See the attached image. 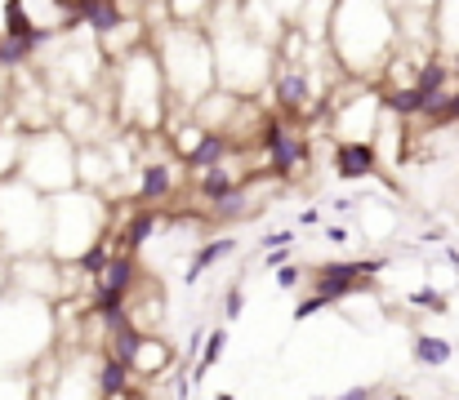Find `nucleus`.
<instances>
[{
  "label": "nucleus",
  "instance_id": "1",
  "mask_svg": "<svg viewBox=\"0 0 459 400\" xmlns=\"http://www.w3.org/2000/svg\"><path fill=\"white\" fill-rule=\"evenodd\" d=\"M325 40L343 72L366 76L370 67H388V49L397 45V18L388 0H334Z\"/></svg>",
  "mask_w": 459,
  "mask_h": 400
},
{
  "label": "nucleus",
  "instance_id": "2",
  "mask_svg": "<svg viewBox=\"0 0 459 400\" xmlns=\"http://www.w3.org/2000/svg\"><path fill=\"white\" fill-rule=\"evenodd\" d=\"M152 54H156V63H160L165 89H169V98L178 107H192L219 81V72H214V45L201 31V22H169V31H160Z\"/></svg>",
  "mask_w": 459,
  "mask_h": 400
},
{
  "label": "nucleus",
  "instance_id": "3",
  "mask_svg": "<svg viewBox=\"0 0 459 400\" xmlns=\"http://www.w3.org/2000/svg\"><path fill=\"white\" fill-rule=\"evenodd\" d=\"M18 178L31 183L36 191L54 196L63 187L76 183V142L54 125H36L22 130V160H18Z\"/></svg>",
  "mask_w": 459,
  "mask_h": 400
},
{
  "label": "nucleus",
  "instance_id": "4",
  "mask_svg": "<svg viewBox=\"0 0 459 400\" xmlns=\"http://www.w3.org/2000/svg\"><path fill=\"white\" fill-rule=\"evenodd\" d=\"M375 271H384L379 259H348V263H325L312 271V289L316 294H325L330 302H343L348 294H357Z\"/></svg>",
  "mask_w": 459,
  "mask_h": 400
},
{
  "label": "nucleus",
  "instance_id": "5",
  "mask_svg": "<svg viewBox=\"0 0 459 400\" xmlns=\"http://www.w3.org/2000/svg\"><path fill=\"white\" fill-rule=\"evenodd\" d=\"M178 174H187V169H183V160H178V151H165V156L143 160V165H139L134 205H165V200L178 191Z\"/></svg>",
  "mask_w": 459,
  "mask_h": 400
},
{
  "label": "nucleus",
  "instance_id": "6",
  "mask_svg": "<svg viewBox=\"0 0 459 400\" xmlns=\"http://www.w3.org/2000/svg\"><path fill=\"white\" fill-rule=\"evenodd\" d=\"M268 94H273V107L277 112H312V76H307L304 63H281V72L273 76V85H268Z\"/></svg>",
  "mask_w": 459,
  "mask_h": 400
},
{
  "label": "nucleus",
  "instance_id": "7",
  "mask_svg": "<svg viewBox=\"0 0 459 400\" xmlns=\"http://www.w3.org/2000/svg\"><path fill=\"white\" fill-rule=\"evenodd\" d=\"M330 165H334V174L343 183H361V178H370L379 169V151H375L370 138H339Z\"/></svg>",
  "mask_w": 459,
  "mask_h": 400
},
{
  "label": "nucleus",
  "instance_id": "8",
  "mask_svg": "<svg viewBox=\"0 0 459 400\" xmlns=\"http://www.w3.org/2000/svg\"><path fill=\"white\" fill-rule=\"evenodd\" d=\"M232 151H237V147H232V138H228V133L223 130H205V125H201L196 142H192L178 160H183V169H187V174H201V169H210V165H223Z\"/></svg>",
  "mask_w": 459,
  "mask_h": 400
},
{
  "label": "nucleus",
  "instance_id": "9",
  "mask_svg": "<svg viewBox=\"0 0 459 400\" xmlns=\"http://www.w3.org/2000/svg\"><path fill=\"white\" fill-rule=\"evenodd\" d=\"M165 223V209L160 205H134L130 209V218H126V227L121 232H112V241H117V250H130V254H139L148 241H152V232Z\"/></svg>",
  "mask_w": 459,
  "mask_h": 400
},
{
  "label": "nucleus",
  "instance_id": "10",
  "mask_svg": "<svg viewBox=\"0 0 459 400\" xmlns=\"http://www.w3.org/2000/svg\"><path fill=\"white\" fill-rule=\"evenodd\" d=\"M94 396H103V400L139 396V387H134V370H130L126 361H117L112 352H103V361H99V370H94Z\"/></svg>",
  "mask_w": 459,
  "mask_h": 400
},
{
  "label": "nucleus",
  "instance_id": "11",
  "mask_svg": "<svg viewBox=\"0 0 459 400\" xmlns=\"http://www.w3.org/2000/svg\"><path fill=\"white\" fill-rule=\"evenodd\" d=\"M174 347L169 343H160L152 334H143V343H139V352H134V379H165L169 374V365H174Z\"/></svg>",
  "mask_w": 459,
  "mask_h": 400
},
{
  "label": "nucleus",
  "instance_id": "12",
  "mask_svg": "<svg viewBox=\"0 0 459 400\" xmlns=\"http://www.w3.org/2000/svg\"><path fill=\"white\" fill-rule=\"evenodd\" d=\"M192 183H196V196H201L205 205H214V200H223V196H228L241 178H237V174L228 169V160H223V165H210V169L192 174Z\"/></svg>",
  "mask_w": 459,
  "mask_h": 400
},
{
  "label": "nucleus",
  "instance_id": "13",
  "mask_svg": "<svg viewBox=\"0 0 459 400\" xmlns=\"http://www.w3.org/2000/svg\"><path fill=\"white\" fill-rule=\"evenodd\" d=\"M228 254H237V236H214V241H205V245L192 254V263H187V271H183V280L196 285L201 271H210V267L219 263V259H228Z\"/></svg>",
  "mask_w": 459,
  "mask_h": 400
},
{
  "label": "nucleus",
  "instance_id": "14",
  "mask_svg": "<svg viewBox=\"0 0 459 400\" xmlns=\"http://www.w3.org/2000/svg\"><path fill=\"white\" fill-rule=\"evenodd\" d=\"M411 356H415L420 365H429V370H442V365L455 361V343H451V338H437V334H415Z\"/></svg>",
  "mask_w": 459,
  "mask_h": 400
},
{
  "label": "nucleus",
  "instance_id": "15",
  "mask_svg": "<svg viewBox=\"0 0 459 400\" xmlns=\"http://www.w3.org/2000/svg\"><path fill=\"white\" fill-rule=\"evenodd\" d=\"M36 49H40L36 36H4V31H0V67H4V72L27 67V63L36 58Z\"/></svg>",
  "mask_w": 459,
  "mask_h": 400
},
{
  "label": "nucleus",
  "instance_id": "16",
  "mask_svg": "<svg viewBox=\"0 0 459 400\" xmlns=\"http://www.w3.org/2000/svg\"><path fill=\"white\" fill-rule=\"evenodd\" d=\"M223 352H228V329H210L205 347H201V352H196V361H192V379H205V370H214Z\"/></svg>",
  "mask_w": 459,
  "mask_h": 400
},
{
  "label": "nucleus",
  "instance_id": "17",
  "mask_svg": "<svg viewBox=\"0 0 459 400\" xmlns=\"http://www.w3.org/2000/svg\"><path fill=\"white\" fill-rule=\"evenodd\" d=\"M406 307H415V311H446V294L442 289H433V285H424V289H411L406 294Z\"/></svg>",
  "mask_w": 459,
  "mask_h": 400
},
{
  "label": "nucleus",
  "instance_id": "18",
  "mask_svg": "<svg viewBox=\"0 0 459 400\" xmlns=\"http://www.w3.org/2000/svg\"><path fill=\"white\" fill-rule=\"evenodd\" d=\"M325 307H330V298L312 289V294H304V298H299V307H295L290 316H295V320H307V316H316V311H325Z\"/></svg>",
  "mask_w": 459,
  "mask_h": 400
},
{
  "label": "nucleus",
  "instance_id": "19",
  "mask_svg": "<svg viewBox=\"0 0 459 400\" xmlns=\"http://www.w3.org/2000/svg\"><path fill=\"white\" fill-rule=\"evenodd\" d=\"M241 311H246V289H241V285H232V289H228V302H223V316H228V320H237Z\"/></svg>",
  "mask_w": 459,
  "mask_h": 400
},
{
  "label": "nucleus",
  "instance_id": "20",
  "mask_svg": "<svg viewBox=\"0 0 459 400\" xmlns=\"http://www.w3.org/2000/svg\"><path fill=\"white\" fill-rule=\"evenodd\" d=\"M299 280H304V267H295V263H281V267H277V285H281V289H295Z\"/></svg>",
  "mask_w": 459,
  "mask_h": 400
},
{
  "label": "nucleus",
  "instance_id": "21",
  "mask_svg": "<svg viewBox=\"0 0 459 400\" xmlns=\"http://www.w3.org/2000/svg\"><path fill=\"white\" fill-rule=\"evenodd\" d=\"M299 236L295 232H268V236H259V250H277V245H295Z\"/></svg>",
  "mask_w": 459,
  "mask_h": 400
},
{
  "label": "nucleus",
  "instance_id": "22",
  "mask_svg": "<svg viewBox=\"0 0 459 400\" xmlns=\"http://www.w3.org/2000/svg\"><path fill=\"white\" fill-rule=\"evenodd\" d=\"M375 396H388V387H348L343 400H375Z\"/></svg>",
  "mask_w": 459,
  "mask_h": 400
},
{
  "label": "nucleus",
  "instance_id": "23",
  "mask_svg": "<svg viewBox=\"0 0 459 400\" xmlns=\"http://www.w3.org/2000/svg\"><path fill=\"white\" fill-rule=\"evenodd\" d=\"M281 263H290V245H277V250H268V271H277Z\"/></svg>",
  "mask_w": 459,
  "mask_h": 400
},
{
  "label": "nucleus",
  "instance_id": "24",
  "mask_svg": "<svg viewBox=\"0 0 459 400\" xmlns=\"http://www.w3.org/2000/svg\"><path fill=\"white\" fill-rule=\"evenodd\" d=\"M316 223H321V209H316V205H307L304 214H299V227H316Z\"/></svg>",
  "mask_w": 459,
  "mask_h": 400
},
{
  "label": "nucleus",
  "instance_id": "25",
  "mask_svg": "<svg viewBox=\"0 0 459 400\" xmlns=\"http://www.w3.org/2000/svg\"><path fill=\"white\" fill-rule=\"evenodd\" d=\"M325 241H330V245H348V227H330Z\"/></svg>",
  "mask_w": 459,
  "mask_h": 400
},
{
  "label": "nucleus",
  "instance_id": "26",
  "mask_svg": "<svg viewBox=\"0 0 459 400\" xmlns=\"http://www.w3.org/2000/svg\"><path fill=\"white\" fill-rule=\"evenodd\" d=\"M174 396H192V379H178L174 383Z\"/></svg>",
  "mask_w": 459,
  "mask_h": 400
},
{
  "label": "nucleus",
  "instance_id": "27",
  "mask_svg": "<svg viewBox=\"0 0 459 400\" xmlns=\"http://www.w3.org/2000/svg\"><path fill=\"white\" fill-rule=\"evenodd\" d=\"M446 259H451V267L459 271V250H446Z\"/></svg>",
  "mask_w": 459,
  "mask_h": 400
}]
</instances>
